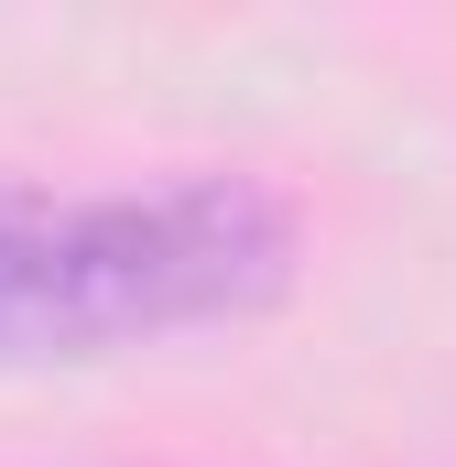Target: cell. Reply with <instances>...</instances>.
<instances>
[{
  "instance_id": "cell-1",
  "label": "cell",
  "mask_w": 456,
  "mask_h": 467,
  "mask_svg": "<svg viewBox=\"0 0 456 467\" xmlns=\"http://www.w3.org/2000/svg\"><path fill=\"white\" fill-rule=\"evenodd\" d=\"M294 261H305L294 196L239 163H185L141 185L0 174V369L239 327L294 283Z\"/></svg>"
}]
</instances>
